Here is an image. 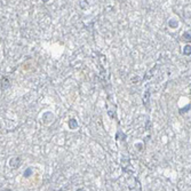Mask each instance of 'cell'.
I'll return each instance as SVG.
<instances>
[{"label": "cell", "mask_w": 191, "mask_h": 191, "mask_svg": "<svg viewBox=\"0 0 191 191\" xmlns=\"http://www.w3.org/2000/svg\"><path fill=\"white\" fill-rule=\"evenodd\" d=\"M54 119H55V117H54V115H53L52 112H45V113L42 115V123L46 124V125L53 123Z\"/></svg>", "instance_id": "3"}, {"label": "cell", "mask_w": 191, "mask_h": 191, "mask_svg": "<svg viewBox=\"0 0 191 191\" xmlns=\"http://www.w3.org/2000/svg\"><path fill=\"white\" fill-rule=\"evenodd\" d=\"M69 127L70 129H77L79 127V124L74 118H71V119H69Z\"/></svg>", "instance_id": "7"}, {"label": "cell", "mask_w": 191, "mask_h": 191, "mask_svg": "<svg viewBox=\"0 0 191 191\" xmlns=\"http://www.w3.org/2000/svg\"><path fill=\"white\" fill-rule=\"evenodd\" d=\"M142 101H143V104H144L145 106H148V105H149V103H150V88H148V89L144 92Z\"/></svg>", "instance_id": "4"}, {"label": "cell", "mask_w": 191, "mask_h": 191, "mask_svg": "<svg viewBox=\"0 0 191 191\" xmlns=\"http://www.w3.org/2000/svg\"><path fill=\"white\" fill-rule=\"evenodd\" d=\"M120 136H121V140H123V141H125V140H126V135H125L121 130H118V132H117V134H116V140H119V137H120Z\"/></svg>", "instance_id": "9"}, {"label": "cell", "mask_w": 191, "mask_h": 191, "mask_svg": "<svg viewBox=\"0 0 191 191\" xmlns=\"http://www.w3.org/2000/svg\"><path fill=\"white\" fill-rule=\"evenodd\" d=\"M183 53H184V55H187V56H190V54H191V46H190V45H187V46L184 47V49H183Z\"/></svg>", "instance_id": "10"}, {"label": "cell", "mask_w": 191, "mask_h": 191, "mask_svg": "<svg viewBox=\"0 0 191 191\" xmlns=\"http://www.w3.org/2000/svg\"><path fill=\"white\" fill-rule=\"evenodd\" d=\"M32 174H33V169H32L31 167H28L24 172H23V176L25 177V179H28V177H30Z\"/></svg>", "instance_id": "8"}, {"label": "cell", "mask_w": 191, "mask_h": 191, "mask_svg": "<svg viewBox=\"0 0 191 191\" xmlns=\"http://www.w3.org/2000/svg\"><path fill=\"white\" fill-rule=\"evenodd\" d=\"M0 84H1V88H2V89H6V88H9V87H10V80H9V78H7V77H2Z\"/></svg>", "instance_id": "5"}, {"label": "cell", "mask_w": 191, "mask_h": 191, "mask_svg": "<svg viewBox=\"0 0 191 191\" xmlns=\"http://www.w3.org/2000/svg\"><path fill=\"white\" fill-rule=\"evenodd\" d=\"M9 167L10 168H18L20 166H21V164H22V159H21V157H14V158H10L9 160Z\"/></svg>", "instance_id": "2"}, {"label": "cell", "mask_w": 191, "mask_h": 191, "mask_svg": "<svg viewBox=\"0 0 191 191\" xmlns=\"http://www.w3.org/2000/svg\"><path fill=\"white\" fill-rule=\"evenodd\" d=\"M189 110H190V104H187L183 109H180V113H187V112H189Z\"/></svg>", "instance_id": "11"}, {"label": "cell", "mask_w": 191, "mask_h": 191, "mask_svg": "<svg viewBox=\"0 0 191 191\" xmlns=\"http://www.w3.org/2000/svg\"><path fill=\"white\" fill-rule=\"evenodd\" d=\"M76 191H86V190H85V189H81V188H80V189H78V190H76Z\"/></svg>", "instance_id": "14"}, {"label": "cell", "mask_w": 191, "mask_h": 191, "mask_svg": "<svg viewBox=\"0 0 191 191\" xmlns=\"http://www.w3.org/2000/svg\"><path fill=\"white\" fill-rule=\"evenodd\" d=\"M179 25H180V23H179V21H177L176 18H169V21H168V27H169L171 29H177Z\"/></svg>", "instance_id": "6"}, {"label": "cell", "mask_w": 191, "mask_h": 191, "mask_svg": "<svg viewBox=\"0 0 191 191\" xmlns=\"http://www.w3.org/2000/svg\"><path fill=\"white\" fill-rule=\"evenodd\" d=\"M183 39L186 41H190V32L189 31H186L183 33Z\"/></svg>", "instance_id": "12"}, {"label": "cell", "mask_w": 191, "mask_h": 191, "mask_svg": "<svg viewBox=\"0 0 191 191\" xmlns=\"http://www.w3.org/2000/svg\"><path fill=\"white\" fill-rule=\"evenodd\" d=\"M1 191H12V190H10L9 188H5V189H2Z\"/></svg>", "instance_id": "13"}, {"label": "cell", "mask_w": 191, "mask_h": 191, "mask_svg": "<svg viewBox=\"0 0 191 191\" xmlns=\"http://www.w3.org/2000/svg\"><path fill=\"white\" fill-rule=\"evenodd\" d=\"M127 184L129 191H142V187H141L140 181L135 176H133V174H129L127 179Z\"/></svg>", "instance_id": "1"}]
</instances>
